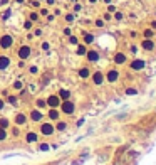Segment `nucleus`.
<instances>
[{
	"instance_id": "nucleus-1",
	"label": "nucleus",
	"mask_w": 156,
	"mask_h": 165,
	"mask_svg": "<svg viewBox=\"0 0 156 165\" xmlns=\"http://www.w3.org/2000/svg\"><path fill=\"white\" fill-rule=\"evenodd\" d=\"M12 42H13L12 35L5 34V35H2V37H0V47H2V49H9L10 46H12Z\"/></svg>"
},
{
	"instance_id": "nucleus-2",
	"label": "nucleus",
	"mask_w": 156,
	"mask_h": 165,
	"mask_svg": "<svg viewBox=\"0 0 156 165\" xmlns=\"http://www.w3.org/2000/svg\"><path fill=\"white\" fill-rule=\"evenodd\" d=\"M45 105H49L51 108H57V106L61 105V98H59V96H55V95H52V96H49V98H47Z\"/></svg>"
},
{
	"instance_id": "nucleus-3",
	"label": "nucleus",
	"mask_w": 156,
	"mask_h": 165,
	"mask_svg": "<svg viewBox=\"0 0 156 165\" xmlns=\"http://www.w3.org/2000/svg\"><path fill=\"white\" fill-rule=\"evenodd\" d=\"M30 54H32V49L29 47V46H22V47L19 49V57L20 59H27V57H30Z\"/></svg>"
},
{
	"instance_id": "nucleus-4",
	"label": "nucleus",
	"mask_w": 156,
	"mask_h": 165,
	"mask_svg": "<svg viewBox=\"0 0 156 165\" xmlns=\"http://www.w3.org/2000/svg\"><path fill=\"white\" fill-rule=\"evenodd\" d=\"M141 47H143L144 51H153V49H154V42L151 41V39H144V41L141 42Z\"/></svg>"
},
{
	"instance_id": "nucleus-5",
	"label": "nucleus",
	"mask_w": 156,
	"mask_h": 165,
	"mask_svg": "<svg viewBox=\"0 0 156 165\" xmlns=\"http://www.w3.org/2000/svg\"><path fill=\"white\" fill-rule=\"evenodd\" d=\"M62 111H64V113H67V115H72L74 113V105L70 101H64L62 103Z\"/></svg>"
},
{
	"instance_id": "nucleus-6",
	"label": "nucleus",
	"mask_w": 156,
	"mask_h": 165,
	"mask_svg": "<svg viewBox=\"0 0 156 165\" xmlns=\"http://www.w3.org/2000/svg\"><path fill=\"white\" fill-rule=\"evenodd\" d=\"M40 131H42V135H52V133H54V127L49 125V123H44L40 127Z\"/></svg>"
},
{
	"instance_id": "nucleus-7",
	"label": "nucleus",
	"mask_w": 156,
	"mask_h": 165,
	"mask_svg": "<svg viewBox=\"0 0 156 165\" xmlns=\"http://www.w3.org/2000/svg\"><path fill=\"white\" fill-rule=\"evenodd\" d=\"M118 76H119V74H118V71H116V69H112V71H109V73L106 74V79H108L109 82H116V81H118Z\"/></svg>"
},
{
	"instance_id": "nucleus-8",
	"label": "nucleus",
	"mask_w": 156,
	"mask_h": 165,
	"mask_svg": "<svg viewBox=\"0 0 156 165\" xmlns=\"http://www.w3.org/2000/svg\"><path fill=\"white\" fill-rule=\"evenodd\" d=\"M114 62H116V64H124V62H126V54H124V52H116Z\"/></svg>"
},
{
	"instance_id": "nucleus-9",
	"label": "nucleus",
	"mask_w": 156,
	"mask_h": 165,
	"mask_svg": "<svg viewBox=\"0 0 156 165\" xmlns=\"http://www.w3.org/2000/svg\"><path fill=\"white\" fill-rule=\"evenodd\" d=\"M131 67H133L134 71H139V69H143V67H144V61H141V59H136V61H133V62H131Z\"/></svg>"
},
{
	"instance_id": "nucleus-10",
	"label": "nucleus",
	"mask_w": 156,
	"mask_h": 165,
	"mask_svg": "<svg viewBox=\"0 0 156 165\" xmlns=\"http://www.w3.org/2000/svg\"><path fill=\"white\" fill-rule=\"evenodd\" d=\"M86 56H87V59H89L91 62H96V61L99 59V52L97 51H87Z\"/></svg>"
},
{
	"instance_id": "nucleus-11",
	"label": "nucleus",
	"mask_w": 156,
	"mask_h": 165,
	"mask_svg": "<svg viewBox=\"0 0 156 165\" xmlns=\"http://www.w3.org/2000/svg\"><path fill=\"white\" fill-rule=\"evenodd\" d=\"M10 66V59L7 56H0V69H7Z\"/></svg>"
},
{
	"instance_id": "nucleus-12",
	"label": "nucleus",
	"mask_w": 156,
	"mask_h": 165,
	"mask_svg": "<svg viewBox=\"0 0 156 165\" xmlns=\"http://www.w3.org/2000/svg\"><path fill=\"white\" fill-rule=\"evenodd\" d=\"M102 78H104V76H102L101 73H94V74H93V81H94L97 86H99V84H102V81H104Z\"/></svg>"
},
{
	"instance_id": "nucleus-13",
	"label": "nucleus",
	"mask_w": 156,
	"mask_h": 165,
	"mask_svg": "<svg viewBox=\"0 0 156 165\" xmlns=\"http://www.w3.org/2000/svg\"><path fill=\"white\" fill-rule=\"evenodd\" d=\"M86 52H87V47L84 44H77V54L79 56H86Z\"/></svg>"
},
{
	"instance_id": "nucleus-14",
	"label": "nucleus",
	"mask_w": 156,
	"mask_h": 165,
	"mask_svg": "<svg viewBox=\"0 0 156 165\" xmlns=\"http://www.w3.org/2000/svg\"><path fill=\"white\" fill-rule=\"evenodd\" d=\"M25 121H27L25 115H22V113H20V115H17V116H15V123H19V125H24Z\"/></svg>"
},
{
	"instance_id": "nucleus-15",
	"label": "nucleus",
	"mask_w": 156,
	"mask_h": 165,
	"mask_svg": "<svg viewBox=\"0 0 156 165\" xmlns=\"http://www.w3.org/2000/svg\"><path fill=\"white\" fill-rule=\"evenodd\" d=\"M49 118H51V120H59V111L55 108H52L49 111Z\"/></svg>"
},
{
	"instance_id": "nucleus-16",
	"label": "nucleus",
	"mask_w": 156,
	"mask_h": 165,
	"mask_svg": "<svg viewBox=\"0 0 156 165\" xmlns=\"http://www.w3.org/2000/svg\"><path fill=\"white\" fill-rule=\"evenodd\" d=\"M84 42H86V44H93V42H94V35L93 34H84Z\"/></svg>"
},
{
	"instance_id": "nucleus-17",
	"label": "nucleus",
	"mask_w": 156,
	"mask_h": 165,
	"mask_svg": "<svg viewBox=\"0 0 156 165\" xmlns=\"http://www.w3.org/2000/svg\"><path fill=\"white\" fill-rule=\"evenodd\" d=\"M30 118H32V120H34V121H40L42 115L39 113V111H32V113H30Z\"/></svg>"
},
{
	"instance_id": "nucleus-18",
	"label": "nucleus",
	"mask_w": 156,
	"mask_h": 165,
	"mask_svg": "<svg viewBox=\"0 0 156 165\" xmlns=\"http://www.w3.org/2000/svg\"><path fill=\"white\" fill-rule=\"evenodd\" d=\"M79 76H81V78H87V76H89V69H87V67L79 69Z\"/></svg>"
},
{
	"instance_id": "nucleus-19",
	"label": "nucleus",
	"mask_w": 156,
	"mask_h": 165,
	"mask_svg": "<svg viewBox=\"0 0 156 165\" xmlns=\"http://www.w3.org/2000/svg\"><path fill=\"white\" fill-rule=\"evenodd\" d=\"M69 95H70V93L67 91V89H61V93H59V98H62V99H67V98H69Z\"/></svg>"
},
{
	"instance_id": "nucleus-20",
	"label": "nucleus",
	"mask_w": 156,
	"mask_h": 165,
	"mask_svg": "<svg viewBox=\"0 0 156 165\" xmlns=\"http://www.w3.org/2000/svg\"><path fill=\"white\" fill-rule=\"evenodd\" d=\"M153 35H154L153 29H146V30H144V39H151Z\"/></svg>"
},
{
	"instance_id": "nucleus-21",
	"label": "nucleus",
	"mask_w": 156,
	"mask_h": 165,
	"mask_svg": "<svg viewBox=\"0 0 156 165\" xmlns=\"http://www.w3.org/2000/svg\"><path fill=\"white\" fill-rule=\"evenodd\" d=\"M27 142H35V140H37V135L35 133H27Z\"/></svg>"
},
{
	"instance_id": "nucleus-22",
	"label": "nucleus",
	"mask_w": 156,
	"mask_h": 165,
	"mask_svg": "<svg viewBox=\"0 0 156 165\" xmlns=\"http://www.w3.org/2000/svg\"><path fill=\"white\" fill-rule=\"evenodd\" d=\"M7 127H9V121L5 118H0V128H7Z\"/></svg>"
},
{
	"instance_id": "nucleus-23",
	"label": "nucleus",
	"mask_w": 156,
	"mask_h": 165,
	"mask_svg": "<svg viewBox=\"0 0 156 165\" xmlns=\"http://www.w3.org/2000/svg\"><path fill=\"white\" fill-rule=\"evenodd\" d=\"M7 138V131H5V128H0V142L2 140H5Z\"/></svg>"
},
{
	"instance_id": "nucleus-24",
	"label": "nucleus",
	"mask_w": 156,
	"mask_h": 165,
	"mask_svg": "<svg viewBox=\"0 0 156 165\" xmlns=\"http://www.w3.org/2000/svg\"><path fill=\"white\" fill-rule=\"evenodd\" d=\"M69 42H70V44H74V46H77V42H79V41H77V37H74V35L70 34L69 35Z\"/></svg>"
},
{
	"instance_id": "nucleus-25",
	"label": "nucleus",
	"mask_w": 156,
	"mask_h": 165,
	"mask_svg": "<svg viewBox=\"0 0 156 165\" xmlns=\"http://www.w3.org/2000/svg\"><path fill=\"white\" fill-rule=\"evenodd\" d=\"M24 29H27V30L32 29V20H25V22H24Z\"/></svg>"
},
{
	"instance_id": "nucleus-26",
	"label": "nucleus",
	"mask_w": 156,
	"mask_h": 165,
	"mask_svg": "<svg viewBox=\"0 0 156 165\" xmlns=\"http://www.w3.org/2000/svg\"><path fill=\"white\" fill-rule=\"evenodd\" d=\"M96 27H104V20L97 19V20H96Z\"/></svg>"
},
{
	"instance_id": "nucleus-27",
	"label": "nucleus",
	"mask_w": 156,
	"mask_h": 165,
	"mask_svg": "<svg viewBox=\"0 0 156 165\" xmlns=\"http://www.w3.org/2000/svg\"><path fill=\"white\" fill-rule=\"evenodd\" d=\"M123 17H124V15H123V12H116L114 19H116V20H123Z\"/></svg>"
},
{
	"instance_id": "nucleus-28",
	"label": "nucleus",
	"mask_w": 156,
	"mask_h": 165,
	"mask_svg": "<svg viewBox=\"0 0 156 165\" xmlns=\"http://www.w3.org/2000/svg\"><path fill=\"white\" fill-rule=\"evenodd\" d=\"M13 88H15V89H22V82L15 81V82H13Z\"/></svg>"
},
{
	"instance_id": "nucleus-29",
	"label": "nucleus",
	"mask_w": 156,
	"mask_h": 165,
	"mask_svg": "<svg viewBox=\"0 0 156 165\" xmlns=\"http://www.w3.org/2000/svg\"><path fill=\"white\" fill-rule=\"evenodd\" d=\"M44 106H45V101H44V99H39V101H37V108H44Z\"/></svg>"
},
{
	"instance_id": "nucleus-30",
	"label": "nucleus",
	"mask_w": 156,
	"mask_h": 165,
	"mask_svg": "<svg viewBox=\"0 0 156 165\" xmlns=\"http://www.w3.org/2000/svg\"><path fill=\"white\" fill-rule=\"evenodd\" d=\"M66 20H67V22H72V20H74V15H72V14H67V15H66Z\"/></svg>"
},
{
	"instance_id": "nucleus-31",
	"label": "nucleus",
	"mask_w": 156,
	"mask_h": 165,
	"mask_svg": "<svg viewBox=\"0 0 156 165\" xmlns=\"http://www.w3.org/2000/svg\"><path fill=\"white\" fill-rule=\"evenodd\" d=\"M37 19H39V15H37L35 12H32V14H30V20L34 22V20H37Z\"/></svg>"
},
{
	"instance_id": "nucleus-32",
	"label": "nucleus",
	"mask_w": 156,
	"mask_h": 165,
	"mask_svg": "<svg viewBox=\"0 0 156 165\" xmlns=\"http://www.w3.org/2000/svg\"><path fill=\"white\" fill-rule=\"evenodd\" d=\"M57 130H66V123H57Z\"/></svg>"
},
{
	"instance_id": "nucleus-33",
	"label": "nucleus",
	"mask_w": 156,
	"mask_h": 165,
	"mask_svg": "<svg viewBox=\"0 0 156 165\" xmlns=\"http://www.w3.org/2000/svg\"><path fill=\"white\" fill-rule=\"evenodd\" d=\"M126 93H127V95H136V89H133V88H129V89H126Z\"/></svg>"
},
{
	"instance_id": "nucleus-34",
	"label": "nucleus",
	"mask_w": 156,
	"mask_h": 165,
	"mask_svg": "<svg viewBox=\"0 0 156 165\" xmlns=\"http://www.w3.org/2000/svg\"><path fill=\"white\" fill-rule=\"evenodd\" d=\"M9 103H12V105H15V103H17V98H15V96H10V98H9Z\"/></svg>"
},
{
	"instance_id": "nucleus-35",
	"label": "nucleus",
	"mask_w": 156,
	"mask_h": 165,
	"mask_svg": "<svg viewBox=\"0 0 156 165\" xmlns=\"http://www.w3.org/2000/svg\"><path fill=\"white\" fill-rule=\"evenodd\" d=\"M39 14H40V15H47L49 10H47V9H40V12H39Z\"/></svg>"
},
{
	"instance_id": "nucleus-36",
	"label": "nucleus",
	"mask_w": 156,
	"mask_h": 165,
	"mask_svg": "<svg viewBox=\"0 0 156 165\" xmlns=\"http://www.w3.org/2000/svg\"><path fill=\"white\" fill-rule=\"evenodd\" d=\"M108 10H109V14H111V12H116V7H114V5H109Z\"/></svg>"
},
{
	"instance_id": "nucleus-37",
	"label": "nucleus",
	"mask_w": 156,
	"mask_h": 165,
	"mask_svg": "<svg viewBox=\"0 0 156 165\" xmlns=\"http://www.w3.org/2000/svg\"><path fill=\"white\" fill-rule=\"evenodd\" d=\"M64 34H66V35H70V27H66V29H64Z\"/></svg>"
},
{
	"instance_id": "nucleus-38",
	"label": "nucleus",
	"mask_w": 156,
	"mask_h": 165,
	"mask_svg": "<svg viewBox=\"0 0 156 165\" xmlns=\"http://www.w3.org/2000/svg\"><path fill=\"white\" fill-rule=\"evenodd\" d=\"M40 150H49V147H47V143H44V145H40Z\"/></svg>"
},
{
	"instance_id": "nucleus-39",
	"label": "nucleus",
	"mask_w": 156,
	"mask_h": 165,
	"mask_svg": "<svg viewBox=\"0 0 156 165\" xmlns=\"http://www.w3.org/2000/svg\"><path fill=\"white\" fill-rule=\"evenodd\" d=\"M42 49H45V51L49 49V44H47V42H44V44H42Z\"/></svg>"
},
{
	"instance_id": "nucleus-40",
	"label": "nucleus",
	"mask_w": 156,
	"mask_h": 165,
	"mask_svg": "<svg viewBox=\"0 0 156 165\" xmlns=\"http://www.w3.org/2000/svg\"><path fill=\"white\" fill-rule=\"evenodd\" d=\"M151 27H153L154 30H156V20H153V22H151Z\"/></svg>"
},
{
	"instance_id": "nucleus-41",
	"label": "nucleus",
	"mask_w": 156,
	"mask_h": 165,
	"mask_svg": "<svg viewBox=\"0 0 156 165\" xmlns=\"http://www.w3.org/2000/svg\"><path fill=\"white\" fill-rule=\"evenodd\" d=\"M7 2H9V0H0V5H5Z\"/></svg>"
},
{
	"instance_id": "nucleus-42",
	"label": "nucleus",
	"mask_w": 156,
	"mask_h": 165,
	"mask_svg": "<svg viewBox=\"0 0 156 165\" xmlns=\"http://www.w3.org/2000/svg\"><path fill=\"white\" fill-rule=\"evenodd\" d=\"M47 3H49V5H52V3H54V0H47Z\"/></svg>"
},
{
	"instance_id": "nucleus-43",
	"label": "nucleus",
	"mask_w": 156,
	"mask_h": 165,
	"mask_svg": "<svg viewBox=\"0 0 156 165\" xmlns=\"http://www.w3.org/2000/svg\"><path fill=\"white\" fill-rule=\"evenodd\" d=\"M3 108V101H0V110H2Z\"/></svg>"
},
{
	"instance_id": "nucleus-44",
	"label": "nucleus",
	"mask_w": 156,
	"mask_h": 165,
	"mask_svg": "<svg viewBox=\"0 0 156 165\" xmlns=\"http://www.w3.org/2000/svg\"><path fill=\"white\" fill-rule=\"evenodd\" d=\"M15 2H19V3H22V2H25V0H15Z\"/></svg>"
},
{
	"instance_id": "nucleus-45",
	"label": "nucleus",
	"mask_w": 156,
	"mask_h": 165,
	"mask_svg": "<svg viewBox=\"0 0 156 165\" xmlns=\"http://www.w3.org/2000/svg\"><path fill=\"white\" fill-rule=\"evenodd\" d=\"M89 2H91V3H96V2H97V0H89Z\"/></svg>"
},
{
	"instance_id": "nucleus-46",
	"label": "nucleus",
	"mask_w": 156,
	"mask_h": 165,
	"mask_svg": "<svg viewBox=\"0 0 156 165\" xmlns=\"http://www.w3.org/2000/svg\"><path fill=\"white\" fill-rule=\"evenodd\" d=\"M104 2H106V3H111V0H104Z\"/></svg>"
},
{
	"instance_id": "nucleus-47",
	"label": "nucleus",
	"mask_w": 156,
	"mask_h": 165,
	"mask_svg": "<svg viewBox=\"0 0 156 165\" xmlns=\"http://www.w3.org/2000/svg\"><path fill=\"white\" fill-rule=\"evenodd\" d=\"M39 2H44V0H39Z\"/></svg>"
}]
</instances>
